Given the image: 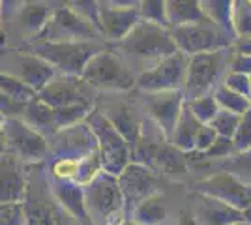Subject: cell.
<instances>
[{"label":"cell","mask_w":251,"mask_h":225,"mask_svg":"<svg viewBox=\"0 0 251 225\" xmlns=\"http://www.w3.org/2000/svg\"><path fill=\"white\" fill-rule=\"evenodd\" d=\"M120 47L137 58H159V60L178 51L173 34H169L161 25L150 21L137 23L129 34L122 38Z\"/></svg>","instance_id":"1"},{"label":"cell","mask_w":251,"mask_h":225,"mask_svg":"<svg viewBox=\"0 0 251 225\" xmlns=\"http://www.w3.org/2000/svg\"><path fill=\"white\" fill-rule=\"evenodd\" d=\"M173 38L182 53L197 54L220 51L232 43V34H229L218 23L210 21L208 17L193 25L176 26L173 30Z\"/></svg>","instance_id":"2"},{"label":"cell","mask_w":251,"mask_h":225,"mask_svg":"<svg viewBox=\"0 0 251 225\" xmlns=\"http://www.w3.org/2000/svg\"><path fill=\"white\" fill-rule=\"evenodd\" d=\"M232 58L234 56L227 47L220 51L191 54V60L188 64V77H186L188 94L191 100L206 96V92L220 81L225 68L230 66Z\"/></svg>","instance_id":"3"},{"label":"cell","mask_w":251,"mask_h":225,"mask_svg":"<svg viewBox=\"0 0 251 225\" xmlns=\"http://www.w3.org/2000/svg\"><path fill=\"white\" fill-rule=\"evenodd\" d=\"M83 79L90 86L101 90H127L131 88L135 79L124 68L120 58L113 53L100 51L96 53L83 70Z\"/></svg>","instance_id":"4"},{"label":"cell","mask_w":251,"mask_h":225,"mask_svg":"<svg viewBox=\"0 0 251 225\" xmlns=\"http://www.w3.org/2000/svg\"><path fill=\"white\" fill-rule=\"evenodd\" d=\"M100 49L90 43H42L36 47L40 58L49 60L51 64L58 66L66 74H83L86 62L98 53Z\"/></svg>","instance_id":"5"},{"label":"cell","mask_w":251,"mask_h":225,"mask_svg":"<svg viewBox=\"0 0 251 225\" xmlns=\"http://www.w3.org/2000/svg\"><path fill=\"white\" fill-rule=\"evenodd\" d=\"M188 77V64L182 51H176L167 58H163L154 70L143 72L137 79V85L143 90H169L176 88L180 83H184Z\"/></svg>","instance_id":"6"},{"label":"cell","mask_w":251,"mask_h":225,"mask_svg":"<svg viewBox=\"0 0 251 225\" xmlns=\"http://www.w3.org/2000/svg\"><path fill=\"white\" fill-rule=\"evenodd\" d=\"M199 190L204 195L216 197L242 212L251 204V186L240 182L236 176H232L227 171L218 173V175L199 182Z\"/></svg>","instance_id":"7"},{"label":"cell","mask_w":251,"mask_h":225,"mask_svg":"<svg viewBox=\"0 0 251 225\" xmlns=\"http://www.w3.org/2000/svg\"><path fill=\"white\" fill-rule=\"evenodd\" d=\"M201 225H232L244 220V212L210 195H199L197 218Z\"/></svg>","instance_id":"8"},{"label":"cell","mask_w":251,"mask_h":225,"mask_svg":"<svg viewBox=\"0 0 251 225\" xmlns=\"http://www.w3.org/2000/svg\"><path fill=\"white\" fill-rule=\"evenodd\" d=\"M139 13L131 8H100V21L103 32L109 38H126L137 25Z\"/></svg>","instance_id":"9"},{"label":"cell","mask_w":251,"mask_h":225,"mask_svg":"<svg viewBox=\"0 0 251 225\" xmlns=\"http://www.w3.org/2000/svg\"><path fill=\"white\" fill-rule=\"evenodd\" d=\"M8 133H10V141H11L10 145L21 154L23 158L28 156V160H30V158H36V156L43 154L45 143L34 131L26 129L25 126L17 124V122H10L8 124Z\"/></svg>","instance_id":"10"},{"label":"cell","mask_w":251,"mask_h":225,"mask_svg":"<svg viewBox=\"0 0 251 225\" xmlns=\"http://www.w3.org/2000/svg\"><path fill=\"white\" fill-rule=\"evenodd\" d=\"M206 19L201 0H167V23L176 26L193 25Z\"/></svg>","instance_id":"11"},{"label":"cell","mask_w":251,"mask_h":225,"mask_svg":"<svg viewBox=\"0 0 251 225\" xmlns=\"http://www.w3.org/2000/svg\"><path fill=\"white\" fill-rule=\"evenodd\" d=\"M43 96L47 103L58 105V107H72L84 101L83 94L79 90L77 83H68V81H52L45 86Z\"/></svg>","instance_id":"12"},{"label":"cell","mask_w":251,"mask_h":225,"mask_svg":"<svg viewBox=\"0 0 251 225\" xmlns=\"http://www.w3.org/2000/svg\"><path fill=\"white\" fill-rule=\"evenodd\" d=\"M23 192V178L13 160L0 161V201L11 203Z\"/></svg>","instance_id":"13"},{"label":"cell","mask_w":251,"mask_h":225,"mask_svg":"<svg viewBox=\"0 0 251 225\" xmlns=\"http://www.w3.org/2000/svg\"><path fill=\"white\" fill-rule=\"evenodd\" d=\"M124 175V190L131 197H148L156 188V176L145 167H131Z\"/></svg>","instance_id":"14"},{"label":"cell","mask_w":251,"mask_h":225,"mask_svg":"<svg viewBox=\"0 0 251 225\" xmlns=\"http://www.w3.org/2000/svg\"><path fill=\"white\" fill-rule=\"evenodd\" d=\"M156 101H150V111L154 117L159 120V124L165 126V131H171L173 126L178 122V103H180V94H159L156 96Z\"/></svg>","instance_id":"15"},{"label":"cell","mask_w":251,"mask_h":225,"mask_svg":"<svg viewBox=\"0 0 251 225\" xmlns=\"http://www.w3.org/2000/svg\"><path fill=\"white\" fill-rule=\"evenodd\" d=\"M92 206L98 212H101L103 216H107L109 212L116 210L120 206V193H118V186L115 182H111L109 178L105 180H98L94 193H92Z\"/></svg>","instance_id":"16"},{"label":"cell","mask_w":251,"mask_h":225,"mask_svg":"<svg viewBox=\"0 0 251 225\" xmlns=\"http://www.w3.org/2000/svg\"><path fill=\"white\" fill-rule=\"evenodd\" d=\"M232 2L234 0H201V6L210 21L218 23L227 32L232 34Z\"/></svg>","instance_id":"17"},{"label":"cell","mask_w":251,"mask_h":225,"mask_svg":"<svg viewBox=\"0 0 251 225\" xmlns=\"http://www.w3.org/2000/svg\"><path fill=\"white\" fill-rule=\"evenodd\" d=\"M232 34L236 40L251 38V2L234 0L232 2Z\"/></svg>","instance_id":"18"},{"label":"cell","mask_w":251,"mask_h":225,"mask_svg":"<svg viewBox=\"0 0 251 225\" xmlns=\"http://www.w3.org/2000/svg\"><path fill=\"white\" fill-rule=\"evenodd\" d=\"M216 100L220 103L221 109L230 111V113H236V115H244L246 111L251 109V100L246 96H242L238 92L230 90L229 86L220 85L216 90Z\"/></svg>","instance_id":"19"},{"label":"cell","mask_w":251,"mask_h":225,"mask_svg":"<svg viewBox=\"0 0 251 225\" xmlns=\"http://www.w3.org/2000/svg\"><path fill=\"white\" fill-rule=\"evenodd\" d=\"M223 169L230 173L232 176H236L240 182L251 186V150L238 152V156H234L229 161H225Z\"/></svg>","instance_id":"20"},{"label":"cell","mask_w":251,"mask_h":225,"mask_svg":"<svg viewBox=\"0 0 251 225\" xmlns=\"http://www.w3.org/2000/svg\"><path fill=\"white\" fill-rule=\"evenodd\" d=\"M189 109L195 117L199 118L201 122H212L214 117L220 113V103L214 96H202V98H195L191 100L189 103Z\"/></svg>","instance_id":"21"},{"label":"cell","mask_w":251,"mask_h":225,"mask_svg":"<svg viewBox=\"0 0 251 225\" xmlns=\"http://www.w3.org/2000/svg\"><path fill=\"white\" fill-rule=\"evenodd\" d=\"M242 115H236V113H230V111H225V109H220V113L214 117V120L210 122V126L216 129V133L221 135V137H230L234 135V131L238 128V122H240Z\"/></svg>","instance_id":"22"},{"label":"cell","mask_w":251,"mask_h":225,"mask_svg":"<svg viewBox=\"0 0 251 225\" xmlns=\"http://www.w3.org/2000/svg\"><path fill=\"white\" fill-rule=\"evenodd\" d=\"M143 15L150 23L167 26V0H141Z\"/></svg>","instance_id":"23"},{"label":"cell","mask_w":251,"mask_h":225,"mask_svg":"<svg viewBox=\"0 0 251 225\" xmlns=\"http://www.w3.org/2000/svg\"><path fill=\"white\" fill-rule=\"evenodd\" d=\"M232 143L236 152H244V150H251V109L246 111L240 117L238 128L232 135Z\"/></svg>","instance_id":"24"},{"label":"cell","mask_w":251,"mask_h":225,"mask_svg":"<svg viewBox=\"0 0 251 225\" xmlns=\"http://www.w3.org/2000/svg\"><path fill=\"white\" fill-rule=\"evenodd\" d=\"M137 220L141 222V224H147V225H152L159 222V220H163V206L157 203L156 199H148L147 201H143L141 206L137 208Z\"/></svg>","instance_id":"25"},{"label":"cell","mask_w":251,"mask_h":225,"mask_svg":"<svg viewBox=\"0 0 251 225\" xmlns=\"http://www.w3.org/2000/svg\"><path fill=\"white\" fill-rule=\"evenodd\" d=\"M223 85L229 86L230 90L238 92V94H242V96L250 98V92H251L250 75L238 74V72H230V74L225 75V79H223ZM250 100H251V98H250Z\"/></svg>","instance_id":"26"},{"label":"cell","mask_w":251,"mask_h":225,"mask_svg":"<svg viewBox=\"0 0 251 225\" xmlns=\"http://www.w3.org/2000/svg\"><path fill=\"white\" fill-rule=\"evenodd\" d=\"M232 152H236L232 139H230V137H221V135H218V139L212 143V147H210L208 150H204V156H206V158H227Z\"/></svg>","instance_id":"27"},{"label":"cell","mask_w":251,"mask_h":225,"mask_svg":"<svg viewBox=\"0 0 251 225\" xmlns=\"http://www.w3.org/2000/svg\"><path fill=\"white\" fill-rule=\"evenodd\" d=\"M70 4L74 6L75 10H79L88 21H92L94 25L100 26L98 17H100V8L96 4V0H70Z\"/></svg>","instance_id":"28"},{"label":"cell","mask_w":251,"mask_h":225,"mask_svg":"<svg viewBox=\"0 0 251 225\" xmlns=\"http://www.w3.org/2000/svg\"><path fill=\"white\" fill-rule=\"evenodd\" d=\"M230 72H238L244 75H251V54L238 53L230 62Z\"/></svg>","instance_id":"29"},{"label":"cell","mask_w":251,"mask_h":225,"mask_svg":"<svg viewBox=\"0 0 251 225\" xmlns=\"http://www.w3.org/2000/svg\"><path fill=\"white\" fill-rule=\"evenodd\" d=\"M107 2H111V8H131L141 0H107Z\"/></svg>","instance_id":"30"},{"label":"cell","mask_w":251,"mask_h":225,"mask_svg":"<svg viewBox=\"0 0 251 225\" xmlns=\"http://www.w3.org/2000/svg\"><path fill=\"white\" fill-rule=\"evenodd\" d=\"M232 225H251L250 222H246V220H242V222H236V224H232Z\"/></svg>","instance_id":"31"},{"label":"cell","mask_w":251,"mask_h":225,"mask_svg":"<svg viewBox=\"0 0 251 225\" xmlns=\"http://www.w3.org/2000/svg\"><path fill=\"white\" fill-rule=\"evenodd\" d=\"M116 225H135V224H116Z\"/></svg>","instance_id":"32"},{"label":"cell","mask_w":251,"mask_h":225,"mask_svg":"<svg viewBox=\"0 0 251 225\" xmlns=\"http://www.w3.org/2000/svg\"><path fill=\"white\" fill-rule=\"evenodd\" d=\"M250 81H251V75H250ZM250 98H251V92H250Z\"/></svg>","instance_id":"33"},{"label":"cell","mask_w":251,"mask_h":225,"mask_svg":"<svg viewBox=\"0 0 251 225\" xmlns=\"http://www.w3.org/2000/svg\"><path fill=\"white\" fill-rule=\"evenodd\" d=\"M250 2H251V0H250Z\"/></svg>","instance_id":"34"}]
</instances>
